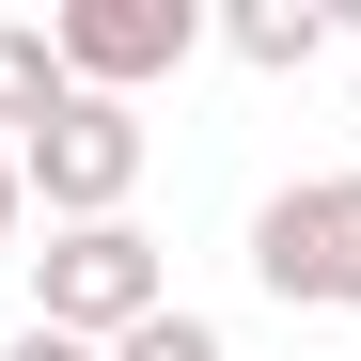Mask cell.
Returning a JSON list of instances; mask_svg holds the SVG:
<instances>
[{"label": "cell", "mask_w": 361, "mask_h": 361, "mask_svg": "<svg viewBox=\"0 0 361 361\" xmlns=\"http://www.w3.org/2000/svg\"><path fill=\"white\" fill-rule=\"evenodd\" d=\"M142 314H173L142 220H79V235H47V252H32V330H63V345H126Z\"/></svg>", "instance_id": "obj_1"}, {"label": "cell", "mask_w": 361, "mask_h": 361, "mask_svg": "<svg viewBox=\"0 0 361 361\" xmlns=\"http://www.w3.org/2000/svg\"><path fill=\"white\" fill-rule=\"evenodd\" d=\"M252 283L283 314H361V173H298L252 204Z\"/></svg>", "instance_id": "obj_2"}, {"label": "cell", "mask_w": 361, "mask_h": 361, "mask_svg": "<svg viewBox=\"0 0 361 361\" xmlns=\"http://www.w3.org/2000/svg\"><path fill=\"white\" fill-rule=\"evenodd\" d=\"M16 189L63 220V235H79V220H126V189H142V110H126V94H63V110L16 142Z\"/></svg>", "instance_id": "obj_3"}, {"label": "cell", "mask_w": 361, "mask_h": 361, "mask_svg": "<svg viewBox=\"0 0 361 361\" xmlns=\"http://www.w3.org/2000/svg\"><path fill=\"white\" fill-rule=\"evenodd\" d=\"M47 47H63L79 94H142V79H173V63L204 47V16H189V0H63Z\"/></svg>", "instance_id": "obj_4"}, {"label": "cell", "mask_w": 361, "mask_h": 361, "mask_svg": "<svg viewBox=\"0 0 361 361\" xmlns=\"http://www.w3.org/2000/svg\"><path fill=\"white\" fill-rule=\"evenodd\" d=\"M220 47H235L252 79H298V63L330 47V16H314V0H235V16H220Z\"/></svg>", "instance_id": "obj_5"}, {"label": "cell", "mask_w": 361, "mask_h": 361, "mask_svg": "<svg viewBox=\"0 0 361 361\" xmlns=\"http://www.w3.org/2000/svg\"><path fill=\"white\" fill-rule=\"evenodd\" d=\"M63 94H79V79H63V47H47V16H0V126L32 142Z\"/></svg>", "instance_id": "obj_6"}, {"label": "cell", "mask_w": 361, "mask_h": 361, "mask_svg": "<svg viewBox=\"0 0 361 361\" xmlns=\"http://www.w3.org/2000/svg\"><path fill=\"white\" fill-rule=\"evenodd\" d=\"M110 361H220V330H204V314H142Z\"/></svg>", "instance_id": "obj_7"}, {"label": "cell", "mask_w": 361, "mask_h": 361, "mask_svg": "<svg viewBox=\"0 0 361 361\" xmlns=\"http://www.w3.org/2000/svg\"><path fill=\"white\" fill-rule=\"evenodd\" d=\"M0 361H110V345H63V330H16V345H0Z\"/></svg>", "instance_id": "obj_8"}, {"label": "cell", "mask_w": 361, "mask_h": 361, "mask_svg": "<svg viewBox=\"0 0 361 361\" xmlns=\"http://www.w3.org/2000/svg\"><path fill=\"white\" fill-rule=\"evenodd\" d=\"M16 204H32V189H16V142H0V235H16Z\"/></svg>", "instance_id": "obj_9"}]
</instances>
